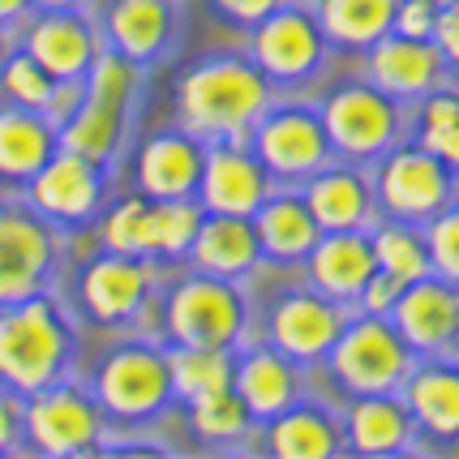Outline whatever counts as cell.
Wrapping results in <instances>:
<instances>
[{"label": "cell", "instance_id": "cell-1", "mask_svg": "<svg viewBox=\"0 0 459 459\" xmlns=\"http://www.w3.org/2000/svg\"><path fill=\"white\" fill-rule=\"evenodd\" d=\"M271 108V82L254 60L211 56L177 82L180 129L202 142H245Z\"/></svg>", "mask_w": 459, "mask_h": 459}, {"label": "cell", "instance_id": "cell-2", "mask_svg": "<svg viewBox=\"0 0 459 459\" xmlns=\"http://www.w3.org/2000/svg\"><path fill=\"white\" fill-rule=\"evenodd\" d=\"M78 340L74 322L52 292H30L0 305V386L35 395L52 382L69 378Z\"/></svg>", "mask_w": 459, "mask_h": 459}, {"label": "cell", "instance_id": "cell-3", "mask_svg": "<svg viewBox=\"0 0 459 459\" xmlns=\"http://www.w3.org/2000/svg\"><path fill=\"white\" fill-rule=\"evenodd\" d=\"M326 369L340 391L348 395H386L400 391L408 369L417 365V352L403 343V335L391 326L386 314H348L343 331L326 352Z\"/></svg>", "mask_w": 459, "mask_h": 459}, {"label": "cell", "instance_id": "cell-4", "mask_svg": "<svg viewBox=\"0 0 459 459\" xmlns=\"http://www.w3.org/2000/svg\"><path fill=\"white\" fill-rule=\"evenodd\" d=\"M249 326V305L232 280L194 271L163 300V335L185 348H237Z\"/></svg>", "mask_w": 459, "mask_h": 459}, {"label": "cell", "instance_id": "cell-5", "mask_svg": "<svg viewBox=\"0 0 459 459\" xmlns=\"http://www.w3.org/2000/svg\"><path fill=\"white\" fill-rule=\"evenodd\" d=\"M103 438V408L78 382L60 378L22 395V442L35 455H86Z\"/></svg>", "mask_w": 459, "mask_h": 459}, {"label": "cell", "instance_id": "cell-6", "mask_svg": "<svg viewBox=\"0 0 459 459\" xmlns=\"http://www.w3.org/2000/svg\"><path fill=\"white\" fill-rule=\"evenodd\" d=\"M91 395L112 420H151L172 400L168 352L146 340H129L112 348L95 369Z\"/></svg>", "mask_w": 459, "mask_h": 459}, {"label": "cell", "instance_id": "cell-7", "mask_svg": "<svg viewBox=\"0 0 459 459\" xmlns=\"http://www.w3.org/2000/svg\"><path fill=\"white\" fill-rule=\"evenodd\" d=\"M318 117L322 129H326V142L340 160L369 163L395 146L403 125V103L382 95L369 82H348V86L326 95Z\"/></svg>", "mask_w": 459, "mask_h": 459}, {"label": "cell", "instance_id": "cell-8", "mask_svg": "<svg viewBox=\"0 0 459 459\" xmlns=\"http://www.w3.org/2000/svg\"><path fill=\"white\" fill-rule=\"evenodd\" d=\"M378 172H374V202L382 215L403 223H429L455 194L451 168L425 151V146H400L391 155H378Z\"/></svg>", "mask_w": 459, "mask_h": 459}, {"label": "cell", "instance_id": "cell-9", "mask_svg": "<svg viewBox=\"0 0 459 459\" xmlns=\"http://www.w3.org/2000/svg\"><path fill=\"white\" fill-rule=\"evenodd\" d=\"M245 146L258 155L271 180H305L318 168H326L335 155L331 142H326V129H322V117L314 108H300V103L266 108L258 125L249 129Z\"/></svg>", "mask_w": 459, "mask_h": 459}, {"label": "cell", "instance_id": "cell-10", "mask_svg": "<svg viewBox=\"0 0 459 459\" xmlns=\"http://www.w3.org/2000/svg\"><path fill=\"white\" fill-rule=\"evenodd\" d=\"M56 223L30 202H0V305L43 292L56 271Z\"/></svg>", "mask_w": 459, "mask_h": 459}, {"label": "cell", "instance_id": "cell-11", "mask_svg": "<svg viewBox=\"0 0 459 459\" xmlns=\"http://www.w3.org/2000/svg\"><path fill=\"white\" fill-rule=\"evenodd\" d=\"M249 60L262 69L266 82L314 78L318 65L326 60V35H322L314 9L283 0L275 13H266L249 35Z\"/></svg>", "mask_w": 459, "mask_h": 459}, {"label": "cell", "instance_id": "cell-12", "mask_svg": "<svg viewBox=\"0 0 459 459\" xmlns=\"http://www.w3.org/2000/svg\"><path fill=\"white\" fill-rule=\"evenodd\" d=\"M103 194H108V168L86 155H74L65 146H56L48 163L26 180V202L56 228L60 223L65 228L91 223L100 215Z\"/></svg>", "mask_w": 459, "mask_h": 459}, {"label": "cell", "instance_id": "cell-13", "mask_svg": "<svg viewBox=\"0 0 459 459\" xmlns=\"http://www.w3.org/2000/svg\"><path fill=\"white\" fill-rule=\"evenodd\" d=\"M348 305L340 300L322 297L314 283H305V288H292V292H283L275 305H271V314H266V340L275 352H283L288 360H297V365H318L326 352H331V343L335 335L343 331V322H348Z\"/></svg>", "mask_w": 459, "mask_h": 459}, {"label": "cell", "instance_id": "cell-14", "mask_svg": "<svg viewBox=\"0 0 459 459\" xmlns=\"http://www.w3.org/2000/svg\"><path fill=\"white\" fill-rule=\"evenodd\" d=\"M151 288H155V266H151V258L103 249L100 258H91L82 266L78 300L91 322L120 326V322H134L142 309H146Z\"/></svg>", "mask_w": 459, "mask_h": 459}, {"label": "cell", "instance_id": "cell-15", "mask_svg": "<svg viewBox=\"0 0 459 459\" xmlns=\"http://www.w3.org/2000/svg\"><path fill=\"white\" fill-rule=\"evenodd\" d=\"M386 318L417 357H446L459 343V288L438 275H420L403 283Z\"/></svg>", "mask_w": 459, "mask_h": 459}, {"label": "cell", "instance_id": "cell-16", "mask_svg": "<svg viewBox=\"0 0 459 459\" xmlns=\"http://www.w3.org/2000/svg\"><path fill=\"white\" fill-rule=\"evenodd\" d=\"M271 172L258 163V155L245 142H206L202 155L198 194L202 211L215 215H254L271 194Z\"/></svg>", "mask_w": 459, "mask_h": 459}, {"label": "cell", "instance_id": "cell-17", "mask_svg": "<svg viewBox=\"0 0 459 459\" xmlns=\"http://www.w3.org/2000/svg\"><path fill=\"white\" fill-rule=\"evenodd\" d=\"M365 78L395 103H420L429 91H438L446 78V60L434 48V39L412 35H382L365 48Z\"/></svg>", "mask_w": 459, "mask_h": 459}, {"label": "cell", "instance_id": "cell-18", "mask_svg": "<svg viewBox=\"0 0 459 459\" xmlns=\"http://www.w3.org/2000/svg\"><path fill=\"white\" fill-rule=\"evenodd\" d=\"M95 22L78 9H35V18L22 22V52L35 56L52 78H86L91 60L100 52Z\"/></svg>", "mask_w": 459, "mask_h": 459}, {"label": "cell", "instance_id": "cell-19", "mask_svg": "<svg viewBox=\"0 0 459 459\" xmlns=\"http://www.w3.org/2000/svg\"><path fill=\"white\" fill-rule=\"evenodd\" d=\"M177 39V0H108L100 18V43L134 60L138 69L172 48Z\"/></svg>", "mask_w": 459, "mask_h": 459}, {"label": "cell", "instance_id": "cell-20", "mask_svg": "<svg viewBox=\"0 0 459 459\" xmlns=\"http://www.w3.org/2000/svg\"><path fill=\"white\" fill-rule=\"evenodd\" d=\"M305 275L322 297L340 300L348 309H357V297L365 280L378 271L374 266V245H369V228H352V232H322L314 249L305 254Z\"/></svg>", "mask_w": 459, "mask_h": 459}, {"label": "cell", "instance_id": "cell-21", "mask_svg": "<svg viewBox=\"0 0 459 459\" xmlns=\"http://www.w3.org/2000/svg\"><path fill=\"white\" fill-rule=\"evenodd\" d=\"M305 206L322 232H352V228H374L378 202H374V185L365 172L343 168V163H326L314 177H305Z\"/></svg>", "mask_w": 459, "mask_h": 459}, {"label": "cell", "instance_id": "cell-22", "mask_svg": "<svg viewBox=\"0 0 459 459\" xmlns=\"http://www.w3.org/2000/svg\"><path fill=\"white\" fill-rule=\"evenodd\" d=\"M202 155H206V142L185 129L146 138L138 151V194L151 202L194 198L202 177Z\"/></svg>", "mask_w": 459, "mask_h": 459}, {"label": "cell", "instance_id": "cell-23", "mask_svg": "<svg viewBox=\"0 0 459 459\" xmlns=\"http://www.w3.org/2000/svg\"><path fill=\"white\" fill-rule=\"evenodd\" d=\"M343 451L357 455H403L417 438V420L400 400V391L386 395H352L343 412Z\"/></svg>", "mask_w": 459, "mask_h": 459}, {"label": "cell", "instance_id": "cell-24", "mask_svg": "<svg viewBox=\"0 0 459 459\" xmlns=\"http://www.w3.org/2000/svg\"><path fill=\"white\" fill-rule=\"evenodd\" d=\"M189 262L202 275L232 283L254 275L262 266V249L249 215H215V211H206L198 232H194V245H189Z\"/></svg>", "mask_w": 459, "mask_h": 459}, {"label": "cell", "instance_id": "cell-25", "mask_svg": "<svg viewBox=\"0 0 459 459\" xmlns=\"http://www.w3.org/2000/svg\"><path fill=\"white\" fill-rule=\"evenodd\" d=\"M232 391L254 420H271L300 400V365L275 352L271 343H258L232 365Z\"/></svg>", "mask_w": 459, "mask_h": 459}, {"label": "cell", "instance_id": "cell-26", "mask_svg": "<svg viewBox=\"0 0 459 459\" xmlns=\"http://www.w3.org/2000/svg\"><path fill=\"white\" fill-rule=\"evenodd\" d=\"M400 400L417 420V434L438 442L459 438V365L455 360H417L400 382Z\"/></svg>", "mask_w": 459, "mask_h": 459}, {"label": "cell", "instance_id": "cell-27", "mask_svg": "<svg viewBox=\"0 0 459 459\" xmlns=\"http://www.w3.org/2000/svg\"><path fill=\"white\" fill-rule=\"evenodd\" d=\"M249 223L258 232L262 262H275V266H300L305 254L314 249V240L322 237V228L314 223L300 194H275L271 189L266 202L249 215Z\"/></svg>", "mask_w": 459, "mask_h": 459}, {"label": "cell", "instance_id": "cell-28", "mask_svg": "<svg viewBox=\"0 0 459 459\" xmlns=\"http://www.w3.org/2000/svg\"><path fill=\"white\" fill-rule=\"evenodd\" d=\"M266 451L280 459H331L343 451L340 420L318 403H288L266 420Z\"/></svg>", "mask_w": 459, "mask_h": 459}, {"label": "cell", "instance_id": "cell-29", "mask_svg": "<svg viewBox=\"0 0 459 459\" xmlns=\"http://www.w3.org/2000/svg\"><path fill=\"white\" fill-rule=\"evenodd\" d=\"M56 151V129L35 108L4 103L0 108V180L26 185Z\"/></svg>", "mask_w": 459, "mask_h": 459}, {"label": "cell", "instance_id": "cell-30", "mask_svg": "<svg viewBox=\"0 0 459 459\" xmlns=\"http://www.w3.org/2000/svg\"><path fill=\"white\" fill-rule=\"evenodd\" d=\"M125 117H129V108H117V103L95 100V95H82L78 112L56 129V146L108 168L117 160L120 142H125Z\"/></svg>", "mask_w": 459, "mask_h": 459}, {"label": "cell", "instance_id": "cell-31", "mask_svg": "<svg viewBox=\"0 0 459 459\" xmlns=\"http://www.w3.org/2000/svg\"><path fill=\"white\" fill-rule=\"evenodd\" d=\"M400 0H318L314 18H318L326 43H340L348 52H365L369 43L391 35Z\"/></svg>", "mask_w": 459, "mask_h": 459}, {"label": "cell", "instance_id": "cell-32", "mask_svg": "<svg viewBox=\"0 0 459 459\" xmlns=\"http://www.w3.org/2000/svg\"><path fill=\"white\" fill-rule=\"evenodd\" d=\"M232 348H168V378H172V400L198 403L206 395L232 391Z\"/></svg>", "mask_w": 459, "mask_h": 459}, {"label": "cell", "instance_id": "cell-33", "mask_svg": "<svg viewBox=\"0 0 459 459\" xmlns=\"http://www.w3.org/2000/svg\"><path fill=\"white\" fill-rule=\"evenodd\" d=\"M369 245H374V266L386 275L403 283L429 275V254H425V237L417 232V223H378V228H369Z\"/></svg>", "mask_w": 459, "mask_h": 459}, {"label": "cell", "instance_id": "cell-34", "mask_svg": "<svg viewBox=\"0 0 459 459\" xmlns=\"http://www.w3.org/2000/svg\"><path fill=\"white\" fill-rule=\"evenodd\" d=\"M202 215L206 211H202L198 198L151 202V258H185Z\"/></svg>", "mask_w": 459, "mask_h": 459}, {"label": "cell", "instance_id": "cell-35", "mask_svg": "<svg viewBox=\"0 0 459 459\" xmlns=\"http://www.w3.org/2000/svg\"><path fill=\"white\" fill-rule=\"evenodd\" d=\"M100 245L103 249H112V254H138V258H151V198L134 194V198L117 202V206L100 220Z\"/></svg>", "mask_w": 459, "mask_h": 459}, {"label": "cell", "instance_id": "cell-36", "mask_svg": "<svg viewBox=\"0 0 459 459\" xmlns=\"http://www.w3.org/2000/svg\"><path fill=\"white\" fill-rule=\"evenodd\" d=\"M189 408V425L202 442H215V446H228L249 434L254 417L245 412V403L237 400V391H220V395H206L198 403H185Z\"/></svg>", "mask_w": 459, "mask_h": 459}, {"label": "cell", "instance_id": "cell-37", "mask_svg": "<svg viewBox=\"0 0 459 459\" xmlns=\"http://www.w3.org/2000/svg\"><path fill=\"white\" fill-rule=\"evenodd\" d=\"M52 74L43 69L35 56H26V52H9L4 65H0V95L9 103H18V108H35L39 112L48 95H52Z\"/></svg>", "mask_w": 459, "mask_h": 459}, {"label": "cell", "instance_id": "cell-38", "mask_svg": "<svg viewBox=\"0 0 459 459\" xmlns=\"http://www.w3.org/2000/svg\"><path fill=\"white\" fill-rule=\"evenodd\" d=\"M425 254H429V275L459 288V206H442L434 220L425 223Z\"/></svg>", "mask_w": 459, "mask_h": 459}, {"label": "cell", "instance_id": "cell-39", "mask_svg": "<svg viewBox=\"0 0 459 459\" xmlns=\"http://www.w3.org/2000/svg\"><path fill=\"white\" fill-rule=\"evenodd\" d=\"M434 0H400L395 4V22H391V30L395 35H412V39H429V30H434Z\"/></svg>", "mask_w": 459, "mask_h": 459}, {"label": "cell", "instance_id": "cell-40", "mask_svg": "<svg viewBox=\"0 0 459 459\" xmlns=\"http://www.w3.org/2000/svg\"><path fill=\"white\" fill-rule=\"evenodd\" d=\"M400 292H403V280L386 275V271H374V275L365 280V288H360L357 309H365V314H386V309L395 305V297H400Z\"/></svg>", "mask_w": 459, "mask_h": 459}, {"label": "cell", "instance_id": "cell-41", "mask_svg": "<svg viewBox=\"0 0 459 459\" xmlns=\"http://www.w3.org/2000/svg\"><path fill=\"white\" fill-rule=\"evenodd\" d=\"M429 39H434V48L442 52V60H446L451 69H459V0L455 4H442L438 13H434Z\"/></svg>", "mask_w": 459, "mask_h": 459}, {"label": "cell", "instance_id": "cell-42", "mask_svg": "<svg viewBox=\"0 0 459 459\" xmlns=\"http://www.w3.org/2000/svg\"><path fill=\"white\" fill-rule=\"evenodd\" d=\"M215 4V13L228 18L232 26H245V30H254L266 13H275L283 0H211Z\"/></svg>", "mask_w": 459, "mask_h": 459}, {"label": "cell", "instance_id": "cell-43", "mask_svg": "<svg viewBox=\"0 0 459 459\" xmlns=\"http://www.w3.org/2000/svg\"><path fill=\"white\" fill-rule=\"evenodd\" d=\"M459 120V95L455 91H429L420 100V134L425 129H446Z\"/></svg>", "mask_w": 459, "mask_h": 459}, {"label": "cell", "instance_id": "cell-44", "mask_svg": "<svg viewBox=\"0 0 459 459\" xmlns=\"http://www.w3.org/2000/svg\"><path fill=\"white\" fill-rule=\"evenodd\" d=\"M22 446V395L0 386V455Z\"/></svg>", "mask_w": 459, "mask_h": 459}, {"label": "cell", "instance_id": "cell-45", "mask_svg": "<svg viewBox=\"0 0 459 459\" xmlns=\"http://www.w3.org/2000/svg\"><path fill=\"white\" fill-rule=\"evenodd\" d=\"M420 146L434 151L451 172H459V120L455 125H446V129H425V134H420Z\"/></svg>", "mask_w": 459, "mask_h": 459}, {"label": "cell", "instance_id": "cell-46", "mask_svg": "<svg viewBox=\"0 0 459 459\" xmlns=\"http://www.w3.org/2000/svg\"><path fill=\"white\" fill-rule=\"evenodd\" d=\"M30 18V0H0V26H22V22Z\"/></svg>", "mask_w": 459, "mask_h": 459}, {"label": "cell", "instance_id": "cell-47", "mask_svg": "<svg viewBox=\"0 0 459 459\" xmlns=\"http://www.w3.org/2000/svg\"><path fill=\"white\" fill-rule=\"evenodd\" d=\"M82 0H30V9H78Z\"/></svg>", "mask_w": 459, "mask_h": 459}, {"label": "cell", "instance_id": "cell-48", "mask_svg": "<svg viewBox=\"0 0 459 459\" xmlns=\"http://www.w3.org/2000/svg\"><path fill=\"white\" fill-rule=\"evenodd\" d=\"M13 52V39H9V26H0V65H4V56Z\"/></svg>", "mask_w": 459, "mask_h": 459}, {"label": "cell", "instance_id": "cell-49", "mask_svg": "<svg viewBox=\"0 0 459 459\" xmlns=\"http://www.w3.org/2000/svg\"><path fill=\"white\" fill-rule=\"evenodd\" d=\"M442 4H455V0H434V9H442Z\"/></svg>", "mask_w": 459, "mask_h": 459}]
</instances>
